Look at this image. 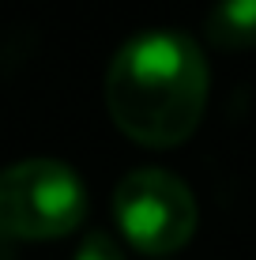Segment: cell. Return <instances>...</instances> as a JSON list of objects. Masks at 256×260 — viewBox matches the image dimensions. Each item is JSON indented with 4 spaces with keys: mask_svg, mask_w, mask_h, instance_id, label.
Returning a JSON list of instances; mask_svg holds the SVG:
<instances>
[{
    "mask_svg": "<svg viewBox=\"0 0 256 260\" xmlns=\"http://www.w3.org/2000/svg\"><path fill=\"white\" fill-rule=\"evenodd\" d=\"M113 219L132 249L147 256H170L192 241L200 208L192 189L177 174L139 166L113 189Z\"/></svg>",
    "mask_w": 256,
    "mask_h": 260,
    "instance_id": "cell-3",
    "label": "cell"
},
{
    "mask_svg": "<svg viewBox=\"0 0 256 260\" xmlns=\"http://www.w3.org/2000/svg\"><path fill=\"white\" fill-rule=\"evenodd\" d=\"M72 260H128V256H125V249L105 234V230H91V234L79 241V249H76Z\"/></svg>",
    "mask_w": 256,
    "mask_h": 260,
    "instance_id": "cell-5",
    "label": "cell"
},
{
    "mask_svg": "<svg viewBox=\"0 0 256 260\" xmlns=\"http://www.w3.org/2000/svg\"><path fill=\"white\" fill-rule=\"evenodd\" d=\"M204 49L181 30H147L113 53L105 72L109 121L139 147L170 151L200 128L207 110Z\"/></svg>",
    "mask_w": 256,
    "mask_h": 260,
    "instance_id": "cell-1",
    "label": "cell"
},
{
    "mask_svg": "<svg viewBox=\"0 0 256 260\" xmlns=\"http://www.w3.org/2000/svg\"><path fill=\"white\" fill-rule=\"evenodd\" d=\"M204 30L207 42L218 49H256V0H215Z\"/></svg>",
    "mask_w": 256,
    "mask_h": 260,
    "instance_id": "cell-4",
    "label": "cell"
},
{
    "mask_svg": "<svg viewBox=\"0 0 256 260\" xmlns=\"http://www.w3.org/2000/svg\"><path fill=\"white\" fill-rule=\"evenodd\" d=\"M87 219V185L60 158H23L0 170V234L15 241L68 238Z\"/></svg>",
    "mask_w": 256,
    "mask_h": 260,
    "instance_id": "cell-2",
    "label": "cell"
}]
</instances>
